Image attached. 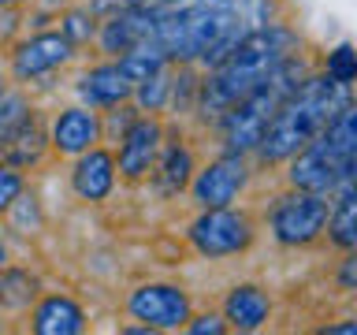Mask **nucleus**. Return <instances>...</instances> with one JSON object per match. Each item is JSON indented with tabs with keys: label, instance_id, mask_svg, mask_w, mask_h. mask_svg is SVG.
<instances>
[{
	"label": "nucleus",
	"instance_id": "2eb2a0df",
	"mask_svg": "<svg viewBox=\"0 0 357 335\" xmlns=\"http://www.w3.org/2000/svg\"><path fill=\"white\" fill-rule=\"evenodd\" d=\"M33 328L41 335H75L82 332V309L71 298H49L33 317Z\"/></svg>",
	"mask_w": 357,
	"mask_h": 335
},
{
	"label": "nucleus",
	"instance_id": "f257e3e1",
	"mask_svg": "<svg viewBox=\"0 0 357 335\" xmlns=\"http://www.w3.org/2000/svg\"><path fill=\"white\" fill-rule=\"evenodd\" d=\"M350 108V82L324 75V78H305L294 94L283 100V108L275 112V119L268 123L264 138H261V156L268 164L287 161L298 149L317 138L320 131H328L342 112Z\"/></svg>",
	"mask_w": 357,
	"mask_h": 335
},
{
	"label": "nucleus",
	"instance_id": "f03ea898",
	"mask_svg": "<svg viewBox=\"0 0 357 335\" xmlns=\"http://www.w3.org/2000/svg\"><path fill=\"white\" fill-rule=\"evenodd\" d=\"M294 45H298L294 34L279 27H264L250 34L245 41H238V49L227 60H220L216 75L205 82V112H227L238 100H245L279 64L290 60Z\"/></svg>",
	"mask_w": 357,
	"mask_h": 335
},
{
	"label": "nucleus",
	"instance_id": "473e14b6",
	"mask_svg": "<svg viewBox=\"0 0 357 335\" xmlns=\"http://www.w3.org/2000/svg\"><path fill=\"white\" fill-rule=\"evenodd\" d=\"M0 100H4V89H0Z\"/></svg>",
	"mask_w": 357,
	"mask_h": 335
},
{
	"label": "nucleus",
	"instance_id": "7ed1b4c3",
	"mask_svg": "<svg viewBox=\"0 0 357 335\" xmlns=\"http://www.w3.org/2000/svg\"><path fill=\"white\" fill-rule=\"evenodd\" d=\"M301 82H305V78H301V67L294 60H283L250 97L223 112V142H227V149L231 153L257 149L264 138V131H268V123L275 119V112L283 108V100L294 94Z\"/></svg>",
	"mask_w": 357,
	"mask_h": 335
},
{
	"label": "nucleus",
	"instance_id": "aec40b11",
	"mask_svg": "<svg viewBox=\"0 0 357 335\" xmlns=\"http://www.w3.org/2000/svg\"><path fill=\"white\" fill-rule=\"evenodd\" d=\"M33 279L26 272H4L0 276V306L8 309H26L30 298H33Z\"/></svg>",
	"mask_w": 357,
	"mask_h": 335
},
{
	"label": "nucleus",
	"instance_id": "0eeeda50",
	"mask_svg": "<svg viewBox=\"0 0 357 335\" xmlns=\"http://www.w3.org/2000/svg\"><path fill=\"white\" fill-rule=\"evenodd\" d=\"M130 313L138 320H145L149 328H178V324L190 320V302L178 287L172 283H149L138 287L130 295Z\"/></svg>",
	"mask_w": 357,
	"mask_h": 335
},
{
	"label": "nucleus",
	"instance_id": "4468645a",
	"mask_svg": "<svg viewBox=\"0 0 357 335\" xmlns=\"http://www.w3.org/2000/svg\"><path fill=\"white\" fill-rule=\"evenodd\" d=\"M134 89V82L127 78L123 67H97L82 78V97L89 105H116Z\"/></svg>",
	"mask_w": 357,
	"mask_h": 335
},
{
	"label": "nucleus",
	"instance_id": "1a4fd4ad",
	"mask_svg": "<svg viewBox=\"0 0 357 335\" xmlns=\"http://www.w3.org/2000/svg\"><path fill=\"white\" fill-rule=\"evenodd\" d=\"M156 22H160V11H156V8L130 4L127 11H119V15L108 19V27H105V34H100V41H105L108 52H123V56H127L130 49H138V45L153 41Z\"/></svg>",
	"mask_w": 357,
	"mask_h": 335
},
{
	"label": "nucleus",
	"instance_id": "4be33fe9",
	"mask_svg": "<svg viewBox=\"0 0 357 335\" xmlns=\"http://www.w3.org/2000/svg\"><path fill=\"white\" fill-rule=\"evenodd\" d=\"M328 75L339 78V82H357V52L354 45H339L328 56Z\"/></svg>",
	"mask_w": 357,
	"mask_h": 335
},
{
	"label": "nucleus",
	"instance_id": "7c9ffc66",
	"mask_svg": "<svg viewBox=\"0 0 357 335\" xmlns=\"http://www.w3.org/2000/svg\"><path fill=\"white\" fill-rule=\"evenodd\" d=\"M194 4H205V8H231L234 0H194Z\"/></svg>",
	"mask_w": 357,
	"mask_h": 335
},
{
	"label": "nucleus",
	"instance_id": "9d476101",
	"mask_svg": "<svg viewBox=\"0 0 357 335\" xmlns=\"http://www.w3.org/2000/svg\"><path fill=\"white\" fill-rule=\"evenodd\" d=\"M156 145H160V127L149 119L134 123V127L123 134V149H119V172L127 179H142L153 168Z\"/></svg>",
	"mask_w": 357,
	"mask_h": 335
},
{
	"label": "nucleus",
	"instance_id": "bb28decb",
	"mask_svg": "<svg viewBox=\"0 0 357 335\" xmlns=\"http://www.w3.org/2000/svg\"><path fill=\"white\" fill-rule=\"evenodd\" d=\"M190 332H194V335H220L223 332V320L220 317H201V320L190 324Z\"/></svg>",
	"mask_w": 357,
	"mask_h": 335
},
{
	"label": "nucleus",
	"instance_id": "423d86ee",
	"mask_svg": "<svg viewBox=\"0 0 357 335\" xmlns=\"http://www.w3.org/2000/svg\"><path fill=\"white\" fill-rule=\"evenodd\" d=\"M190 239L205 257H227V253H238L242 246H250L253 231H250V220L223 205V209H205V216L190 228Z\"/></svg>",
	"mask_w": 357,
	"mask_h": 335
},
{
	"label": "nucleus",
	"instance_id": "2f4dec72",
	"mask_svg": "<svg viewBox=\"0 0 357 335\" xmlns=\"http://www.w3.org/2000/svg\"><path fill=\"white\" fill-rule=\"evenodd\" d=\"M4 257H8V253H4V246H0V272H4Z\"/></svg>",
	"mask_w": 357,
	"mask_h": 335
},
{
	"label": "nucleus",
	"instance_id": "dca6fc26",
	"mask_svg": "<svg viewBox=\"0 0 357 335\" xmlns=\"http://www.w3.org/2000/svg\"><path fill=\"white\" fill-rule=\"evenodd\" d=\"M268 317V298L261 295L257 287H234L231 298H227V320L234 324V328H261Z\"/></svg>",
	"mask_w": 357,
	"mask_h": 335
},
{
	"label": "nucleus",
	"instance_id": "ddd939ff",
	"mask_svg": "<svg viewBox=\"0 0 357 335\" xmlns=\"http://www.w3.org/2000/svg\"><path fill=\"white\" fill-rule=\"evenodd\" d=\"M112 156L100 153V149H89L75 168V190L82 194L86 201H100L112 190Z\"/></svg>",
	"mask_w": 357,
	"mask_h": 335
},
{
	"label": "nucleus",
	"instance_id": "412c9836",
	"mask_svg": "<svg viewBox=\"0 0 357 335\" xmlns=\"http://www.w3.org/2000/svg\"><path fill=\"white\" fill-rule=\"evenodd\" d=\"M324 134H328V138H331L335 145H339V149H342L346 156H357V105L346 108L342 116L335 119Z\"/></svg>",
	"mask_w": 357,
	"mask_h": 335
},
{
	"label": "nucleus",
	"instance_id": "9b49d317",
	"mask_svg": "<svg viewBox=\"0 0 357 335\" xmlns=\"http://www.w3.org/2000/svg\"><path fill=\"white\" fill-rule=\"evenodd\" d=\"M67 56H71V38L67 34H41V38L26 41L15 52V71L22 78H33V75L49 71V67H60Z\"/></svg>",
	"mask_w": 357,
	"mask_h": 335
},
{
	"label": "nucleus",
	"instance_id": "6e6552de",
	"mask_svg": "<svg viewBox=\"0 0 357 335\" xmlns=\"http://www.w3.org/2000/svg\"><path fill=\"white\" fill-rule=\"evenodd\" d=\"M242 183H245L242 153H227V156H220L216 164H208L205 172L197 175L194 198L205 209H223V205H231V201H234V194L242 190Z\"/></svg>",
	"mask_w": 357,
	"mask_h": 335
},
{
	"label": "nucleus",
	"instance_id": "a211bd4d",
	"mask_svg": "<svg viewBox=\"0 0 357 335\" xmlns=\"http://www.w3.org/2000/svg\"><path fill=\"white\" fill-rule=\"evenodd\" d=\"M331 242L346 246V250L357 246V186L339 194V209H335V216H331Z\"/></svg>",
	"mask_w": 357,
	"mask_h": 335
},
{
	"label": "nucleus",
	"instance_id": "cd10ccee",
	"mask_svg": "<svg viewBox=\"0 0 357 335\" xmlns=\"http://www.w3.org/2000/svg\"><path fill=\"white\" fill-rule=\"evenodd\" d=\"M67 38H89V27L82 15H71L67 19Z\"/></svg>",
	"mask_w": 357,
	"mask_h": 335
},
{
	"label": "nucleus",
	"instance_id": "f3484780",
	"mask_svg": "<svg viewBox=\"0 0 357 335\" xmlns=\"http://www.w3.org/2000/svg\"><path fill=\"white\" fill-rule=\"evenodd\" d=\"M164 60H167V56L160 52V45H156V41H145V45H138V49H130L127 56H123L119 67L127 71L130 82H145V78L160 75Z\"/></svg>",
	"mask_w": 357,
	"mask_h": 335
},
{
	"label": "nucleus",
	"instance_id": "a878e982",
	"mask_svg": "<svg viewBox=\"0 0 357 335\" xmlns=\"http://www.w3.org/2000/svg\"><path fill=\"white\" fill-rule=\"evenodd\" d=\"M339 283L342 287H357V246H354V253L342 261V268H339Z\"/></svg>",
	"mask_w": 357,
	"mask_h": 335
},
{
	"label": "nucleus",
	"instance_id": "c85d7f7f",
	"mask_svg": "<svg viewBox=\"0 0 357 335\" xmlns=\"http://www.w3.org/2000/svg\"><path fill=\"white\" fill-rule=\"evenodd\" d=\"M324 335H357V320H350V324H331V328H324Z\"/></svg>",
	"mask_w": 357,
	"mask_h": 335
},
{
	"label": "nucleus",
	"instance_id": "39448f33",
	"mask_svg": "<svg viewBox=\"0 0 357 335\" xmlns=\"http://www.w3.org/2000/svg\"><path fill=\"white\" fill-rule=\"evenodd\" d=\"M328 223V194L301 190L294 198H283L272 212V231L283 246H305Z\"/></svg>",
	"mask_w": 357,
	"mask_h": 335
},
{
	"label": "nucleus",
	"instance_id": "f8f14e48",
	"mask_svg": "<svg viewBox=\"0 0 357 335\" xmlns=\"http://www.w3.org/2000/svg\"><path fill=\"white\" fill-rule=\"evenodd\" d=\"M97 116L93 112H86V108H71V112H63L60 119H56V127H52V142H56V149L60 153H86L89 145L97 142Z\"/></svg>",
	"mask_w": 357,
	"mask_h": 335
},
{
	"label": "nucleus",
	"instance_id": "72a5a7b5",
	"mask_svg": "<svg viewBox=\"0 0 357 335\" xmlns=\"http://www.w3.org/2000/svg\"><path fill=\"white\" fill-rule=\"evenodd\" d=\"M0 4H8V0H0Z\"/></svg>",
	"mask_w": 357,
	"mask_h": 335
},
{
	"label": "nucleus",
	"instance_id": "6ab92c4d",
	"mask_svg": "<svg viewBox=\"0 0 357 335\" xmlns=\"http://www.w3.org/2000/svg\"><path fill=\"white\" fill-rule=\"evenodd\" d=\"M190 172H194V161H190V153L186 149H167L164 156V168H160V190L164 194H178V190L186 186V179Z\"/></svg>",
	"mask_w": 357,
	"mask_h": 335
},
{
	"label": "nucleus",
	"instance_id": "c756f323",
	"mask_svg": "<svg viewBox=\"0 0 357 335\" xmlns=\"http://www.w3.org/2000/svg\"><path fill=\"white\" fill-rule=\"evenodd\" d=\"M130 4H138V8H167V4H175V0H130Z\"/></svg>",
	"mask_w": 357,
	"mask_h": 335
},
{
	"label": "nucleus",
	"instance_id": "20e7f679",
	"mask_svg": "<svg viewBox=\"0 0 357 335\" xmlns=\"http://www.w3.org/2000/svg\"><path fill=\"white\" fill-rule=\"evenodd\" d=\"M290 183L298 190H312V194H346L350 186H357V156H346L320 131L305 149H298Z\"/></svg>",
	"mask_w": 357,
	"mask_h": 335
},
{
	"label": "nucleus",
	"instance_id": "393cba45",
	"mask_svg": "<svg viewBox=\"0 0 357 335\" xmlns=\"http://www.w3.org/2000/svg\"><path fill=\"white\" fill-rule=\"evenodd\" d=\"M19 190H22V179L11 168H0V209H8L19 198Z\"/></svg>",
	"mask_w": 357,
	"mask_h": 335
},
{
	"label": "nucleus",
	"instance_id": "5701e85b",
	"mask_svg": "<svg viewBox=\"0 0 357 335\" xmlns=\"http://www.w3.org/2000/svg\"><path fill=\"white\" fill-rule=\"evenodd\" d=\"M26 123V105H22V97H8L0 100V138H8L15 127Z\"/></svg>",
	"mask_w": 357,
	"mask_h": 335
},
{
	"label": "nucleus",
	"instance_id": "b1692460",
	"mask_svg": "<svg viewBox=\"0 0 357 335\" xmlns=\"http://www.w3.org/2000/svg\"><path fill=\"white\" fill-rule=\"evenodd\" d=\"M164 94H167V78H164V75H153V78H145V82H142L138 100H142L145 108H160Z\"/></svg>",
	"mask_w": 357,
	"mask_h": 335
}]
</instances>
